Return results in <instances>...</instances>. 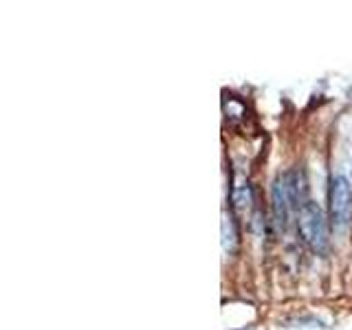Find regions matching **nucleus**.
Returning <instances> with one entry per match:
<instances>
[{
    "mask_svg": "<svg viewBox=\"0 0 352 330\" xmlns=\"http://www.w3.org/2000/svg\"><path fill=\"white\" fill-rule=\"evenodd\" d=\"M297 229H300L302 240L311 247L313 253L324 256L328 251V220L324 209L317 203L308 201L300 207V212H297Z\"/></svg>",
    "mask_w": 352,
    "mask_h": 330,
    "instance_id": "obj_1",
    "label": "nucleus"
},
{
    "mask_svg": "<svg viewBox=\"0 0 352 330\" xmlns=\"http://www.w3.org/2000/svg\"><path fill=\"white\" fill-rule=\"evenodd\" d=\"M271 198H273V216H275V225L280 229L286 227L289 223V214L291 209H295L289 190H286V183H284V176H280L278 181L273 183V190H271Z\"/></svg>",
    "mask_w": 352,
    "mask_h": 330,
    "instance_id": "obj_3",
    "label": "nucleus"
},
{
    "mask_svg": "<svg viewBox=\"0 0 352 330\" xmlns=\"http://www.w3.org/2000/svg\"><path fill=\"white\" fill-rule=\"evenodd\" d=\"M328 203H330V225L335 227V231H346L352 214V185L348 176L337 174L330 179Z\"/></svg>",
    "mask_w": 352,
    "mask_h": 330,
    "instance_id": "obj_2",
    "label": "nucleus"
}]
</instances>
